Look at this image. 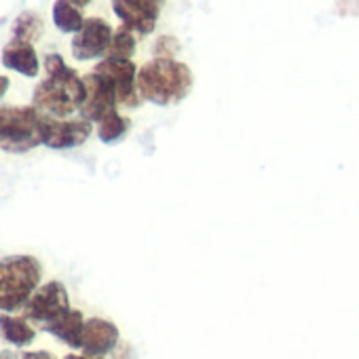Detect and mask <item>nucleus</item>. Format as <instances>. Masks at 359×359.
Segmentation results:
<instances>
[{"label":"nucleus","instance_id":"obj_1","mask_svg":"<svg viewBox=\"0 0 359 359\" xmlns=\"http://www.w3.org/2000/svg\"><path fill=\"white\" fill-rule=\"evenodd\" d=\"M45 68L49 79L36 85L32 106L51 118H64L76 110L81 112L87 95L83 76H79V72L70 68L57 53H49L45 57Z\"/></svg>","mask_w":359,"mask_h":359},{"label":"nucleus","instance_id":"obj_2","mask_svg":"<svg viewBox=\"0 0 359 359\" xmlns=\"http://www.w3.org/2000/svg\"><path fill=\"white\" fill-rule=\"evenodd\" d=\"M193 89V70L177 60H152L137 70L142 100L156 106H175Z\"/></svg>","mask_w":359,"mask_h":359},{"label":"nucleus","instance_id":"obj_3","mask_svg":"<svg viewBox=\"0 0 359 359\" xmlns=\"http://www.w3.org/2000/svg\"><path fill=\"white\" fill-rule=\"evenodd\" d=\"M43 279L41 262L34 256H9L0 260V311L26 309Z\"/></svg>","mask_w":359,"mask_h":359},{"label":"nucleus","instance_id":"obj_4","mask_svg":"<svg viewBox=\"0 0 359 359\" xmlns=\"http://www.w3.org/2000/svg\"><path fill=\"white\" fill-rule=\"evenodd\" d=\"M43 144V114L34 106H0V148L22 154Z\"/></svg>","mask_w":359,"mask_h":359},{"label":"nucleus","instance_id":"obj_5","mask_svg":"<svg viewBox=\"0 0 359 359\" xmlns=\"http://www.w3.org/2000/svg\"><path fill=\"white\" fill-rule=\"evenodd\" d=\"M83 81H85L87 95L81 108V118L89 123H102L106 116L116 112V106H118L116 89L106 76L97 72H89L87 76H83Z\"/></svg>","mask_w":359,"mask_h":359},{"label":"nucleus","instance_id":"obj_6","mask_svg":"<svg viewBox=\"0 0 359 359\" xmlns=\"http://www.w3.org/2000/svg\"><path fill=\"white\" fill-rule=\"evenodd\" d=\"M70 311V298L68 290L60 281H49L47 285L39 287L34 296L30 298L28 306L24 309L26 319L39 321L43 325L64 317Z\"/></svg>","mask_w":359,"mask_h":359},{"label":"nucleus","instance_id":"obj_7","mask_svg":"<svg viewBox=\"0 0 359 359\" xmlns=\"http://www.w3.org/2000/svg\"><path fill=\"white\" fill-rule=\"evenodd\" d=\"M97 74L106 76L114 89L118 104L125 108H137L142 106V95L137 91V66L133 62H118V60H104L95 66Z\"/></svg>","mask_w":359,"mask_h":359},{"label":"nucleus","instance_id":"obj_8","mask_svg":"<svg viewBox=\"0 0 359 359\" xmlns=\"http://www.w3.org/2000/svg\"><path fill=\"white\" fill-rule=\"evenodd\" d=\"M112 26L102 18H89L72 41V55L79 62H89L108 53L112 43Z\"/></svg>","mask_w":359,"mask_h":359},{"label":"nucleus","instance_id":"obj_9","mask_svg":"<svg viewBox=\"0 0 359 359\" xmlns=\"http://www.w3.org/2000/svg\"><path fill=\"white\" fill-rule=\"evenodd\" d=\"M112 9L123 28L137 36L150 34L161 18V3L156 0H114Z\"/></svg>","mask_w":359,"mask_h":359},{"label":"nucleus","instance_id":"obj_10","mask_svg":"<svg viewBox=\"0 0 359 359\" xmlns=\"http://www.w3.org/2000/svg\"><path fill=\"white\" fill-rule=\"evenodd\" d=\"M93 127L85 118L76 121H60L43 114V144L53 150H68L85 144L91 135Z\"/></svg>","mask_w":359,"mask_h":359},{"label":"nucleus","instance_id":"obj_11","mask_svg":"<svg viewBox=\"0 0 359 359\" xmlns=\"http://www.w3.org/2000/svg\"><path fill=\"white\" fill-rule=\"evenodd\" d=\"M118 327L102 317H91L85 321L83 351L87 357H104L118 346Z\"/></svg>","mask_w":359,"mask_h":359},{"label":"nucleus","instance_id":"obj_12","mask_svg":"<svg viewBox=\"0 0 359 359\" xmlns=\"http://www.w3.org/2000/svg\"><path fill=\"white\" fill-rule=\"evenodd\" d=\"M3 66L24 74V76H30V79L39 76V72H41V62H39L36 49L26 43L11 41L3 49Z\"/></svg>","mask_w":359,"mask_h":359},{"label":"nucleus","instance_id":"obj_13","mask_svg":"<svg viewBox=\"0 0 359 359\" xmlns=\"http://www.w3.org/2000/svg\"><path fill=\"white\" fill-rule=\"evenodd\" d=\"M45 332H49L51 336L60 338L62 342H66L72 348H83V334H85V317L81 311L70 309L64 317L51 321L45 325Z\"/></svg>","mask_w":359,"mask_h":359},{"label":"nucleus","instance_id":"obj_14","mask_svg":"<svg viewBox=\"0 0 359 359\" xmlns=\"http://www.w3.org/2000/svg\"><path fill=\"white\" fill-rule=\"evenodd\" d=\"M0 334L13 346H28L36 338V332L28 323V319L13 315H0Z\"/></svg>","mask_w":359,"mask_h":359},{"label":"nucleus","instance_id":"obj_15","mask_svg":"<svg viewBox=\"0 0 359 359\" xmlns=\"http://www.w3.org/2000/svg\"><path fill=\"white\" fill-rule=\"evenodd\" d=\"M45 32V22L36 11H24L15 18L11 28V41L13 43H26L32 45L39 41Z\"/></svg>","mask_w":359,"mask_h":359},{"label":"nucleus","instance_id":"obj_16","mask_svg":"<svg viewBox=\"0 0 359 359\" xmlns=\"http://www.w3.org/2000/svg\"><path fill=\"white\" fill-rule=\"evenodd\" d=\"M85 18L81 13V9L74 3H68V0H57L53 5V24L62 30V32H74L79 34L85 26Z\"/></svg>","mask_w":359,"mask_h":359},{"label":"nucleus","instance_id":"obj_17","mask_svg":"<svg viewBox=\"0 0 359 359\" xmlns=\"http://www.w3.org/2000/svg\"><path fill=\"white\" fill-rule=\"evenodd\" d=\"M97 135L104 144H114L118 140H123L129 129H131V118L123 116L118 112H112L110 116H106L102 123H97Z\"/></svg>","mask_w":359,"mask_h":359},{"label":"nucleus","instance_id":"obj_18","mask_svg":"<svg viewBox=\"0 0 359 359\" xmlns=\"http://www.w3.org/2000/svg\"><path fill=\"white\" fill-rule=\"evenodd\" d=\"M135 53V34L127 28H118L112 36L110 49L106 53V60H118V62H131Z\"/></svg>","mask_w":359,"mask_h":359},{"label":"nucleus","instance_id":"obj_19","mask_svg":"<svg viewBox=\"0 0 359 359\" xmlns=\"http://www.w3.org/2000/svg\"><path fill=\"white\" fill-rule=\"evenodd\" d=\"M180 41L175 36H169V34H163L154 41V47H152V53H154V60H175V55L180 53Z\"/></svg>","mask_w":359,"mask_h":359},{"label":"nucleus","instance_id":"obj_20","mask_svg":"<svg viewBox=\"0 0 359 359\" xmlns=\"http://www.w3.org/2000/svg\"><path fill=\"white\" fill-rule=\"evenodd\" d=\"M114 359H133V348L129 342H118V346L112 351Z\"/></svg>","mask_w":359,"mask_h":359},{"label":"nucleus","instance_id":"obj_21","mask_svg":"<svg viewBox=\"0 0 359 359\" xmlns=\"http://www.w3.org/2000/svg\"><path fill=\"white\" fill-rule=\"evenodd\" d=\"M22 359H57V357L49 351H28L22 355Z\"/></svg>","mask_w":359,"mask_h":359},{"label":"nucleus","instance_id":"obj_22","mask_svg":"<svg viewBox=\"0 0 359 359\" xmlns=\"http://www.w3.org/2000/svg\"><path fill=\"white\" fill-rule=\"evenodd\" d=\"M9 87H11V81L7 76H0V97H3L9 91Z\"/></svg>","mask_w":359,"mask_h":359},{"label":"nucleus","instance_id":"obj_23","mask_svg":"<svg viewBox=\"0 0 359 359\" xmlns=\"http://www.w3.org/2000/svg\"><path fill=\"white\" fill-rule=\"evenodd\" d=\"M0 359H15V355L11 351H5V353H0Z\"/></svg>","mask_w":359,"mask_h":359},{"label":"nucleus","instance_id":"obj_24","mask_svg":"<svg viewBox=\"0 0 359 359\" xmlns=\"http://www.w3.org/2000/svg\"><path fill=\"white\" fill-rule=\"evenodd\" d=\"M66 359H89V357H85V355H68Z\"/></svg>","mask_w":359,"mask_h":359},{"label":"nucleus","instance_id":"obj_25","mask_svg":"<svg viewBox=\"0 0 359 359\" xmlns=\"http://www.w3.org/2000/svg\"><path fill=\"white\" fill-rule=\"evenodd\" d=\"M89 359H104V357H89Z\"/></svg>","mask_w":359,"mask_h":359}]
</instances>
